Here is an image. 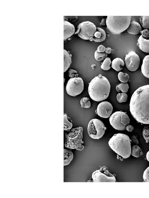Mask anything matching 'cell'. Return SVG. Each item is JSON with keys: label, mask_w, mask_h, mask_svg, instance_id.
<instances>
[{"label": "cell", "mask_w": 149, "mask_h": 198, "mask_svg": "<svg viewBox=\"0 0 149 198\" xmlns=\"http://www.w3.org/2000/svg\"><path fill=\"white\" fill-rule=\"evenodd\" d=\"M129 106L130 113L137 121L149 124V84L141 86L134 91Z\"/></svg>", "instance_id": "cell-1"}, {"label": "cell", "mask_w": 149, "mask_h": 198, "mask_svg": "<svg viewBox=\"0 0 149 198\" xmlns=\"http://www.w3.org/2000/svg\"><path fill=\"white\" fill-rule=\"evenodd\" d=\"M111 85L107 78L101 74L95 77L89 83V95L93 100L100 102L106 99L110 91Z\"/></svg>", "instance_id": "cell-2"}, {"label": "cell", "mask_w": 149, "mask_h": 198, "mask_svg": "<svg viewBox=\"0 0 149 198\" xmlns=\"http://www.w3.org/2000/svg\"><path fill=\"white\" fill-rule=\"evenodd\" d=\"M108 144L114 152L123 159L130 156L131 151L130 140L127 135L120 133L115 134L110 139Z\"/></svg>", "instance_id": "cell-3"}, {"label": "cell", "mask_w": 149, "mask_h": 198, "mask_svg": "<svg viewBox=\"0 0 149 198\" xmlns=\"http://www.w3.org/2000/svg\"><path fill=\"white\" fill-rule=\"evenodd\" d=\"M131 17V16H108L106 18L107 28L113 34H120L128 28Z\"/></svg>", "instance_id": "cell-4"}, {"label": "cell", "mask_w": 149, "mask_h": 198, "mask_svg": "<svg viewBox=\"0 0 149 198\" xmlns=\"http://www.w3.org/2000/svg\"><path fill=\"white\" fill-rule=\"evenodd\" d=\"M83 128L79 127L72 128L65 133V146L70 149H76L84 143Z\"/></svg>", "instance_id": "cell-5"}, {"label": "cell", "mask_w": 149, "mask_h": 198, "mask_svg": "<svg viewBox=\"0 0 149 198\" xmlns=\"http://www.w3.org/2000/svg\"><path fill=\"white\" fill-rule=\"evenodd\" d=\"M130 119L126 112L122 111H117L110 117V125L115 129L123 131L126 129L127 126L129 125Z\"/></svg>", "instance_id": "cell-6"}, {"label": "cell", "mask_w": 149, "mask_h": 198, "mask_svg": "<svg viewBox=\"0 0 149 198\" xmlns=\"http://www.w3.org/2000/svg\"><path fill=\"white\" fill-rule=\"evenodd\" d=\"M106 128L100 120L94 118L89 122L87 126V132L90 137L95 139L101 138L104 134Z\"/></svg>", "instance_id": "cell-7"}, {"label": "cell", "mask_w": 149, "mask_h": 198, "mask_svg": "<svg viewBox=\"0 0 149 198\" xmlns=\"http://www.w3.org/2000/svg\"><path fill=\"white\" fill-rule=\"evenodd\" d=\"M96 29V26L93 22L89 21H84L78 25L74 34H77L83 39L89 40L91 37H93Z\"/></svg>", "instance_id": "cell-8"}, {"label": "cell", "mask_w": 149, "mask_h": 198, "mask_svg": "<svg viewBox=\"0 0 149 198\" xmlns=\"http://www.w3.org/2000/svg\"><path fill=\"white\" fill-rule=\"evenodd\" d=\"M84 89V81L79 77L71 78L68 80L66 86L67 94L72 96L79 95L83 91Z\"/></svg>", "instance_id": "cell-9"}, {"label": "cell", "mask_w": 149, "mask_h": 198, "mask_svg": "<svg viewBox=\"0 0 149 198\" xmlns=\"http://www.w3.org/2000/svg\"><path fill=\"white\" fill-rule=\"evenodd\" d=\"M94 182H115V176L110 172L105 166L101 167L100 169L94 172L92 175Z\"/></svg>", "instance_id": "cell-10"}, {"label": "cell", "mask_w": 149, "mask_h": 198, "mask_svg": "<svg viewBox=\"0 0 149 198\" xmlns=\"http://www.w3.org/2000/svg\"><path fill=\"white\" fill-rule=\"evenodd\" d=\"M125 63L127 69L131 71H136L140 64V59L135 52L131 51L127 54L125 58Z\"/></svg>", "instance_id": "cell-11"}, {"label": "cell", "mask_w": 149, "mask_h": 198, "mask_svg": "<svg viewBox=\"0 0 149 198\" xmlns=\"http://www.w3.org/2000/svg\"><path fill=\"white\" fill-rule=\"evenodd\" d=\"M113 110V107L111 103L103 101L98 105L96 109L97 114L100 117L107 118L111 115Z\"/></svg>", "instance_id": "cell-12"}, {"label": "cell", "mask_w": 149, "mask_h": 198, "mask_svg": "<svg viewBox=\"0 0 149 198\" xmlns=\"http://www.w3.org/2000/svg\"><path fill=\"white\" fill-rule=\"evenodd\" d=\"M75 33L74 25L69 22L64 20V41L70 37Z\"/></svg>", "instance_id": "cell-13"}, {"label": "cell", "mask_w": 149, "mask_h": 198, "mask_svg": "<svg viewBox=\"0 0 149 198\" xmlns=\"http://www.w3.org/2000/svg\"><path fill=\"white\" fill-rule=\"evenodd\" d=\"M137 41V45L139 49L144 52L149 53V37L145 38L141 35Z\"/></svg>", "instance_id": "cell-14"}, {"label": "cell", "mask_w": 149, "mask_h": 198, "mask_svg": "<svg viewBox=\"0 0 149 198\" xmlns=\"http://www.w3.org/2000/svg\"><path fill=\"white\" fill-rule=\"evenodd\" d=\"M127 30L129 33L136 35L141 33L142 28L138 22L133 21L130 22Z\"/></svg>", "instance_id": "cell-15"}, {"label": "cell", "mask_w": 149, "mask_h": 198, "mask_svg": "<svg viewBox=\"0 0 149 198\" xmlns=\"http://www.w3.org/2000/svg\"><path fill=\"white\" fill-rule=\"evenodd\" d=\"M106 37V33L104 29L97 28L96 31L93 37V40L96 42H101L104 41Z\"/></svg>", "instance_id": "cell-16"}, {"label": "cell", "mask_w": 149, "mask_h": 198, "mask_svg": "<svg viewBox=\"0 0 149 198\" xmlns=\"http://www.w3.org/2000/svg\"><path fill=\"white\" fill-rule=\"evenodd\" d=\"M141 71L144 76L149 79V55L145 56L143 60Z\"/></svg>", "instance_id": "cell-17"}, {"label": "cell", "mask_w": 149, "mask_h": 198, "mask_svg": "<svg viewBox=\"0 0 149 198\" xmlns=\"http://www.w3.org/2000/svg\"><path fill=\"white\" fill-rule=\"evenodd\" d=\"M125 62L121 58L117 57L114 59L111 62V67L117 71H121L124 66Z\"/></svg>", "instance_id": "cell-18"}, {"label": "cell", "mask_w": 149, "mask_h": 198, "mask_svg": "<svg viewBox=\"0 0 149 198\" xmlns=\"http://www.w3.org/2000/svg\"><path fill=\"white\" fill-rule=\"evenodd\" d=\"M72 55L69 51L64 49V73L69 68L71 63Z\"/></svg>", "instance_id": "cell-19"}, {"label": "cell", "mask_w": 149, "mask_h": 198, "mask_svg": "<svg viewBox=\"0 0 149 198\" xmlns=\"http://www.w3.org/2000/svg\"><path fill=\"white\" fill-rule=\"evenodd\" d=\"M73 158V154L70 150L64 149V166L69 165Z\"/></svg>", "instance_id": "cell-20"}, {"label": "cell", "mask_w": 149, "mask_h": 198, "mask_svg": "<svg viewBox=\"0 0 149 198\" xmlns=\"http://www.w3.org/2000/svg\"><path fill=\"white\" fill-rule=\"evenodd\" d=\"M131 154L136 157H139L143 154V152L140 147L135 145L131 147Z\"/></svg>", "instance_id": "cell-21"}, {"label": "cell", "mask_w": 149, "mask_h": 198, "mask_svg": "<svg viewBox=\"0 0 149 198\" xmlns=\"http://www.w3.org/2000/svg\"><path fill=\"white\" fill-rule=\"evenodd\" d=\"M129 88V85L127 82H122L117 84L116 89L118 92L121 91L122 93H126L127 92Z\"/></svg>", "instance_id": "cell-22"}, {"label": "cell", "mask_w": 149, "mask_h": 198, "mask_svg": "<svg viewBox=\"0 0 149 198\" xmlns=\"http://www.w3.org/2000/svg\"><path fill=\"white\" fill-rule=\"evenodd\" d=\"M140 22L142 27L146 29L149 28V16H141Z\"/></svg>", "instance_id": "cell-23"}, {"label": "cell", "mask_w": 149, "mask_h": 198, "mask_svg": "<svg viewBox=\"0 0 149 198\" xmlns=\"http://www.w3.org/2000/svg\"><path fill=\"white\" fill-rule=\"evenodd\" d=\"M111 63L110 58L107 57L102 63L101 66V68L105 71L108 70L111 68L110 65Z\"/></svg>", "instance_id": "cell-24"}, {"label": "cell", "mask_w": 149, "mask_h": 198, "mask_svg": "<svg viewBox=\"0 0 149 198\" xmlns=\"http://www.w3.org/2000/svg\"><path fill=\"white\" fill-rule=\"evenodd\" d=\"M64 130L65 131H69L72 128V124L69 122L68 119L67 115L64 114Z\"/></svg>", "instance_id": "cell-25"}, {"label": "cell", "mask_w": 149, "mask_h": 198, "mask_svg": "<svg viewBox=\"0 0 149 198\" xmlns=\"http://www.w3.org/2000/svg\"><path fill=\"white\" fill-rule=\"evenodd\" d=\"M118 78L121 82L126 83L128 81L130 77L127 73L120 72L118 74Z\"/></svg>", "instance_id": "cell-26"}, {"label": "cell", "mask_w": 149, "mask_h": 198, "mask_svg": "<svg viewBox=\"0 0 149 198\" xmlns=\"http://www.w3.org/2000/svg\"><path fill=\"white\" fill-rule=\"evenodd\" d=\"M107 54L105 53H100L97 50L94 53V57L95 59L97 61H102L105 59L107 57Z\"/></svg>", "instance_id": "cell-27"}, {"label": "cell", "mask_w": 149, "mask_h": 198, "mask_svg": "<svg viewBox=\"0 0 149 198\" xmlns=\"http://www.w3.org/2000/svg\"><path fill=\"white\" fill-rule=\"evenodd\" d=\"M80 104L82 108H89L91 106L89 98L87 97H84L82 98L80 100Z\"/></svg>", "instance_id": "cell-28"}, {"label": "cell", "mask_w": 149, "mask_h": 198, "mask_svg": "<svg viewBox=\"0 0 149 198\" xmlns=\"http://www.w3.org/2000/svg\"><path fill=\"white\" fill-rule=\"evenodd\" d=\"M128 96L126 93H119L116 96V99L119 103L125 102L127 100Z\"/></svg>", "instance_id": "cell-29"}, {"label": "cell", "mask_w": 149, "mask_h": 198, "mask_svg": "<svg viewBox=\"0 0 149 198\" xmlns=\"http://www.w3.org/2000/svg\"><path fill=\"white\" fill-rule=\"evenodd\" d=\"M145 125L143 129L142 134L146 143L149 142V124Z\"/></svg>", "instance_id": "cell-30"}, {"label": "cell", "mask_w": 149, "mask_h": 198, "mask_svg": "<svg viewBox=\"0 0 149 198\" xmlns=\"http://www.w3.org/2000/svg\"><path fill=\"white\" fill-rule=\"evenodd\" d=\"M78 19L77 16H67L64 17V20L67 21L70 23L76 22Z\"/></svg>", "instance_id": "cell-31"}, {"label": "cell", "mask_w": 149, "mask_h": 198, "mask_svg": "<svg viewBox=\"0 0 149 198\" xmlns=\"http://www.w3.org/2000/svg\"><path fill=\"white\" fill-rule=\"evenodd\" d=\"M143 178L145 182H149V166L144 172Z\"/></svg>", "instance_id": "cell-32"}, {"label": "cell", "mask_w": 149, "mask_h": 198, "mask_svg": "<svg viewBox=\"0 0 149 198\" xmlns=\"http://www.w3.org/2000/svg\"><path fill=\"white\" fill-rule=\"evenodd\" d=\"M69 77L71 78L79 77V74H77L76 71L72 69H70L68 71Z\"/></svg>", "instance_id": "cell-33"}, {"label": "cell", "mask_w": 149, "mask_h": 198, "mask_svg": "<svg viewBox=\"0 0 149 198\" xmlns=\"http://www.w3.org/2000/svg\"><path fill=\"white\" fill-rule=\"evenodd\" d=\"M141 33L144 37L148 38L149 37V30L148 29H144L141 31Z\"/></svg>", "instance_id": "cell-34"}, {"label": "cell", "mask_w": 149, "mask_h": 198, "mask_svg": "<svg viewBox=\"0 0 149 198\" xmlns=\"http://www.w3.org/2000/svg\"><path fill=\"white\" fill-rule=\"evenodd\" d=\"M106 49V48L104 46L100 45L98 47L97 50L99 52L104 53Z\"/></svg>", "instance_id": "cell-35"}, {"label": "cell", "mask_w": 149, "mask_h": 198, "mask_svg": "<svg viewBox=\"0 0 149 198\" xmlns=\"http://www.w3.org/2000/svg\"><path fill=\"white\" fill-rule=\"evenodd\" d=\"M130 141L131 142L135 144L136 145H137L139 143V141L135 136L133 135L132 136L131 139L130 140Z\"/></svg>", "instance_id": "cell-36"}, {"label": "cell", "mask_w": 149, "mask_h": 198, "mask_svg": "<svg viewBox=\"0 0 149 198\" xmlns=\"http://www.w3.org/2000/svg\"><path fill=\"white\" fill-rule=\"evenodd\" d=\"M134 129V127L131 125H128L126 127V129L129 132H132Z\"/></svg>", "instance_id": "cell-37"}, {"label": "cell", "mask_w": 149, "mask_h": 198, "mask_svg": "<svg viewBox=\"0 0 149 198\" xmlns=\"http://www.w3.org/2000/svg\"><path fill=\"white\" fill-rule=\"evenodd\" d=\"M106 25V19H103L100 24V25L105 26Z\"/></svg>", "instance_id": "cell-38"}, {"label": "cell", "mask_w": 149, "mask_h": 198, "mask_svg": "<svg viewBox=\"0 0 149 198\" xmlns=\"http://www.w3.org/2000/svg\"><path fill=\"white\" fill-rule=\"evenodd\" d=\"M111 49L110 48L108 47L106 48L105 53L107 54H110L111 52Z\"/></svg>", "instance_id": "cell-39"}, {"label": "cell", "mask_w": 149, "mask_h": 198, "mask_svg": "<svg viewBox=\"0 0 149 198\" xmlns=\"http://www.w3.org/2000/svg\"><path fill=\"white\" fill-rule=\"evenodd\" d=\"M84 146L81 144L79 147L76 148V149L77 150L81 151L84 149Z\"/></svg>", "instance_id": "cell-40"}, {"label": "cell", "mask_w": 149, "mask_h": 198, "mask_svg": "<svg viewBox=\"0 0 149 198\" xmlns=\"http://www.w3.org/2000/svg\"><path fill=\"white\" fill-rule=\"evenodd\" d=\"M146 158L147 161L149 162V151L146 153Z\"/></svg>", "instance_id": "cell-41"}, {"label": "cell", "mask_w": 149, "mask_h": 198, "mask_svg": "<svg viewBox=\"0 0 149 198\" xmlns=\"http://www.w3.org/2000/svg\"><path fill=\"white\" fill-rule=\"evenodd\" d=\"M96 65L95 64H93L91 67L93 69H95Z\"/></svg>", "instance_id": "cell-42"}, {"label": "cell", "mask_w": 149, "mask_h": 198, "mask_svg": "<svg viewBox=\"0 0 149 198\" xmlns=\"http://www.w3.org/2000/svg\"><path fill=\"white\" fill-rule=\"evenodd\" d=\"M89 40L91 41H92L93 40V38L92 37H91L89 39Z\"/></svg>", "instance_id": "cell-43"}]
</instances>
